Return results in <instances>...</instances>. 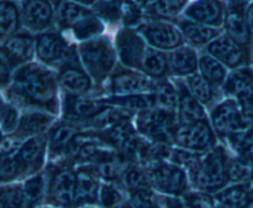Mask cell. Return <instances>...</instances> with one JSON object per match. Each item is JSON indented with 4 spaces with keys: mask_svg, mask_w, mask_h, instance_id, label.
Masks as SVG:
<instances>
[{
    "mask_svg": "<svg viewBox=\"0 0 253 208\" xmlns=\"http://www.w3.org/2000/svg\"><path fill=\"white\" fill-rule=\"evenodd\" d=\"M10 93L16 96L17 103L57 112V80L42 64L27 63L17 68Z\"/></svg>",
    "mask_w": 253,
    "mask_h": 208,
    "instance_id": "obj_1",
    "label": "cell"
},
{
    "mask_svg": "<svg viewBox=\"0 0 253 208\" xmlns=\"http://www.w3.org/2000/svg\"><path fill=\"white\" fill-rule=\"evenodd\" d=\"M78 54L83 68L98 83L105 80L115 67V48L106 36L82 42L78 47Z\"/></svg>",
    "mask_w": 253,
    "mask_h": 208,
    "instance_id": "obj_2",
    "label": "cell"
},
{
    "mask_svg": "<svg viewBox=\"0 0 253 208\" xmlns=\"http://www.w3.org/2000/svg\"><path fill=\"white\" fill-rule=\"evenodd\" d=\"M212 125L220 136L242 135L253 128V112L245 110L237 100L219 104L211 113Z\"/></svg>",
    "mask_w": 253,
    "mask_h": 208,
    "instance_id": "obj_3",
    "label": "cell"
},
{
    "mask_svg": "<svg viewBox=\"0 0 253 208\" xmlns=\"http://www.w3.org/2000/svg\"><path fill=\"white\" fill-rule=\"evenodd\" d=\"M137 130L155 143H169L174 140V135L179 127V120L175 112L152 108L141 111L137 115Z\"/></svg>",
    "mask_w": 253,
    "mask_h": 208,
    "instance_id": "obj_4",
    "label": "cell"
},
{
    "mask_svg": "<svg viewBox=\"0 0 253 208\" xmlns=\"http://www.w3.org/2000/svg\"><path fill=\"white\" fill-rule=\"evenodd\" d=\"M195 182L207 190L219 189L227 180V158L222 147L212 148L204 155H199L197 165L190 172Z\"/></svg>",
    "mask_w": 253,
    "mask_h": 208,
    "instance_id": "obj_5",
    "label": "cell"
},
{
    "mask_svg": "<svg viewBox=\"0 0 253 208\" xmlns=\"http://www.w3.org/2000/svg\"><path fill=\"white\" fill-rule=\"evenodd\" d=\"M146 43L158 51H174L184 43L179 27L162 19L143 20L135 27Z\"/></svg>",
    "mask_w": 253,
    "mask_h": 208,
    "instance_id": "obj_6",
    "label": "cell"
},
{
    "mask_svg": "<svg viewBox=\"0 0 253 208\" xmlns=\"http://www.w3.org/2000/svg\"><path fill=\"white\" fill-rule=\"evenodd\" d=\"M36 56L46 66H61L71 57L74 49L61 32L44 31L35 37Z\"/></svg>",
    "mask_w": 253,
    "mask_h": 208,
    "instance_id": "obj_7",
    "label": "cell"
},
{
    "mask_svg": "<svg viewBox=\"0 0 253 208\" xmlns=\"http://www.w3.org/2000/svg\"><path fill=\"white\" fill-rule=\"evenodd\" d=\"M115 48L121 64L125 68L140 70L147 43L133 27H123L116 34Z\"/></svg>",
    "mask_w": 253,
    "mask_h": 208,
    "instance_id": "obj_8",
    "label": "cell"
},
{
    "mask_svg": "<svg viewBox=\"0 0 253 208\" xmlns=\"http://www.w3.org/2000/svg\"><path fill=\"white\" fill-rule=\"evenodd\" d=\"M174 142L187 150L205 152L214 148L216 138L207 120L189 125H179L174 135Z\"/></svg>",
    "mask_w": 253,
    "mask_h": 208,
    "instance_id": "obj_9",
    "label": "cell"
},
{
    "mask_svg": "<svg viewBox=\"0 0 253 208\" xmlns=\"http://www.w3.org/2000/svg\"><path fill=\"white\" fill-rule=\"evenodd\" d=\"M58 81L67 93L76 96L86 93L91 88L90 76L82 66L78 48L74 49L71 57L59 66Z\"/></svg>",
    "mask_w": 253,
    "mask_h": 208,
    "instance_id": "obj_10",
    "label": "cell"
},
{
    "mask_svg": "<svg viewBox=\"0 0 253 208\" xmlns=\"http://www.w3.org/2000/svg\"><path fill=\"white\" fill-rule=\"evenodd\" d=\"M110 90L115 95H135L153 93L156 84L146 74L128 68H118L109 80Z\"/></svg>",
    "mask_w": 253,
    "mask_h": 208,
    "instance_id": "obj_11",
    "label": "cell"
},
{
    "mask_svg": "<svg viewBox=\"0 0 253 208\" xmlns=\"http://www.w3.org/2000/svg\"><path fill=\"white\" fill-rule=\"evenodd\" d=\"M1 59H4L11 69L30 63V61L36 53L35 38L27 31L17 32L11 37L2 41Z\"/></svg>",
    "mask_w": 253,
    "mask_h": 208,
    "instance_id": "obj_12",
    "label": "cell"
},
{
    "mask_svg": "<svg viewBox=\"0 0 253 208\" xmlns=\"http://www.w3.org/2000/svg\"><path fill=\"white\" fill-rule=\"evenodd\" d=\"M21 19L27 31L42 34L52 27L56 12L51 0H25L21 5Z\"/></svg>",
    "mask_w": 253,
    "mask_h": 208,
    "instance_id": "obj_13",
    "label": "cell"
},
{
    "mask_svg": "<svg viewBox=\"0 0 253 208\" xmlns=\"http://www.w3.org/2000/svg\"><path fill=\"white\" fill-rule=\"evenodd\" d=\"M226 10V0H194L185 6L183 15L188 20L219 29L224 26Z\"/></svg>",
    "mask_w": 253,
    "mask_h": 208,
    "instance_id": "obj_14",
    "label": "cell"
},
{
    "mask_svg": "<svg viewBox=\"0 0 253 208\" xmlns=\"http://www.w3.org/2000/svg\"><path fill=\"white\" fill-rule=\"evenodd\" d=\"M151 184L166 194L179 195L187 190V179L178 165L156 162L148 172Z\"/></svg>",
    "mask_w": 253,
    "mask_h": 208,
    "instance_id": "obj_15",
    "label": "cell"
},
{
    "mask_svg": "<svg viewBox=\"0 0 253 208\" xmlns=\"http://www.w3.org/2000/svg\"><path fill=\"white\" fill-rule=\"evenodd\" d=\"M225 32L240 46L249 49L252 41V34L250 31L246 19V1L242 0H229L224 21Z\"/></svg>",
    "mask_w": 253,
    "mask_h": 208,
    "instance_id": "obj_16",
    "label": "cell"
},
{
    "mask_svg": "<svg viewBox=\"0 0 253 208\" xmlns=\"http://www.w3.org/2000/svg\"><path fill=\"white\" fill-rule=\"evenodd\" d=\"M208 54L231 69H239L249 62L247 48L240 46L226 34L221 35L207 46Z\"/></svg>",
    "mask_w": 253,
    "mask_h": 208,
    "instance_id": "obj_17",
    "label": "cell"
},
{
    "mask_svg": "<svg viewBox=\"0 0 253 208\" xmlns=\"http://www.w3.org/2000/svg\"><path fill=\"white\" fill-rule=\"evenodd\" d=\"M44 147H46V138L43 136H35L22 143L14 157L19 167V172L25 173L39 169V167H41Z\"/></svg>",
    "mask_w": 253,
    "mask_h": 208,
    "instance_id": "obj_18",
    "label": "cell"
},
{
    "mask_svg": "<svg viewBox=\"0 0 253 208\" xmlns=\"http://www.w3.org/2000/svg\"><path fill=\"white\" fill-rule=\"evenodd\" d=\"M63 110L66 117L88 120V118L101 116L110 108L100 100H90V99H84L81 96L68 95L64 99Z\"/></svg>",
    "mask_w": 253,
    "mask_h": 208,
    "instance_id": "obj_19",
    "label": "cell"
},
{
    "mask_svg": "<svg viewBox=\"0 0 253 208\" xmlns=\"http://www.w3.org/2000/svg\"><path fill=\"white\" fill-rule=\"evenodd\" d=\"M177 26L179 27L185 41L194 47L208 46L214 39L221 36L220 29L207 26V25L192 21V20H188L185 17L177 20Z\"/></svg>",
    "mask_w": 253,
    "mask_h": 208,
    "instance_id": "obj_20",
    "label": "cell"
},
{
    "mask_svg": "<svg viewBox=\"0 0 253 208\" xmlns=\"http://www.w3.org/2000/svg\"><path fill=\"white\" fill-rule=\"evenodd\" d=\"M77 177L72 172L61 169L54 173L49 184V194L58 205L69 206L76 201Z\"/></svg>",
    "mask_w": 253,
    "mask_h": 208,
    "instance_id": "obj_21",
    "label": "cell"
},
{
    "mask_svg": "<svg viewBox=\"0 0 253 208\" xmlns=\"http://www.w3.org/2000/svg\"><path fill=\"white\" fill-rule=\"evenodd\" d=\"M169 70L178 76H189L199 69V58L192 47L182 46L168 53Z\"/></svg>",
    "mask_w": 253,
    "mask_h": 208,
    "instance_id": "obj_22",
    "label": "cell"
},
{
    "mask_svg": "<svg viewBox=\"0 0 253 208\" xmlns=\"http://www.w3.org/2000/svg\"><path fill=\"white\" fill-rule=\"evenodd\" d=\"M179 105H178V120L179 125H189L198 121L207 120L205 111L199 101L189 93L185 84L178 83Z\"/></svg>",
    "mask_w": 253,
    "mask_h": 208,
    "instance_id": "obj_23",
    "label": "cell"
},
{
    "mask_svg": "<svg viewBox=\"0 0 253 208\" xmlns=\"http://www.w3.org/2000/svg\"><path fill=\"white\" fill-rule=\"evenodd\" d=\"M94 15L93 10L71 0H59L56 9V21L61 30H71L85 17Z\"/></svg>",
    "mask_w": 253,
    "mask_h": 208,
    "instance_id": "obj_24",
    "label": "cell"
},
{
    "mask_svg": "<svg viewBox=\"0 0 253 208\" xmlns=\"http://www.w3.org/2000/svg\"><path fill=\"white\" fill-rule=\"evenodd\" d=\"M22 25L21 9L14 0H1L0 2V35L1 41L17 34Z\"/></svg>",
    "mask_w": 253,
    "mask_h": 208,
    "instance_id": "obj_25",
    "label": "cell"
},
{
    "mask_svg": "<svg viewBox=\"0 0 253 208\" xmlns=\"http://www.w3.org/2000/svg\"><path fill=\"white\" fill-rule=\"evenodd\" d=\"M100 101L105 105L120 106V107L128 108V110L146 111L157 108V99L155 93L150 94H135V95H115L111 98L100 99Z\"/></svg>",
    "mask_w": 253,
    "mask_h": 208,
    "instance_id": "obj_26",
    "label": "cell"
},
{
    "mask_svg": "<svg viewBox=\"0 0 253 208\" xmlns=\"http://www.w3.org/2000/svg\"><path fill=\"white\" fill-rule=\"evenodd\" d=\"M51 123L52 116L40 112V111H29L20 117L16 136H19L21 139L24 137H30V136H32V137L40 136V133L48 128Z\"/></svg>",
    "mask_w": 253,
    "mask_h": 208,
    "instance_id": "obj_27",
    "label": "cell"
},
{
    "mask_svg": "<svg viewBox=\"0 0 253 208\" xmlns=\"http://www.w3.org/2000/svg\"><path fill=\"white\" fill-rule=\"evenodd\" d=\"M140 71L150 78L160 79L166 76L169 71L168 54L152 48V47H148L145 57H143Z\"/></svg>",
    "mask_w": 253,
    "mask_h": 208,
    "instance_id": "obj_28",
    "label": "cell"
},
{
    "mask_svg": "<svg viewBox=\"0 0 253 208\" xmlns=\"http://www.w3.org/2000/svg\"><path fill=\"white\" fill-rule=\"evenodd\" d=\"M253 201L251 191L246 185L231 187L216 196V208H247Z\"/></svg>",
    "mask_w": 253,
    "mask_h": 208,
    "instance_id": "obj_29",
    "label": "cell"
},
{
    "mask_svg": "<svg viewBox=\"0 0 253 208\" xmlns=\"http://www.w3.org/2000/svg\"><path fill=\"white\" fill-rule=\"evenodd\" d=\"M253 85V70L249 67H241L229 74L224 83V91L229 96L239 98Z\"/></svg>",
    "mask_w": 253,
    "mask_h": 208,
    "instance_id": "obj_30",
    "label": "cell"
},
{
    "mask_svg": "<svg viewBox=\"0 0 253 208\" xmlns=\"http://www.w3.org/2000/svg\"><path fill=\"white\" fill-rule=\"evenodd\" d=\"M77 136V128L69 123H61L51 130L48 137L49 152L53 155H59L68 150L69 144Z\"/></svg>",
    "mask_w": 253,
    "mask_h": 208,
    "instance_id": "obj_31",
    "label": "cell"
},
{
    "mask_svg": "<svg viewBox=\"0 0 253 208\" xmlns=\"http://www.w3.org/2000/svg\"><path fill=\"white\" fill-rule=\"evenodd\" d=\"M76 201L77 202H94L98 197L99 187L93 173L88 168H83L77 174Z\"/></svg>",
    "mask_w": 253,
    "mask_h": 208,
    "instance_id": "obj_32",
    "label": "cell"
},
{
    "mask_svg": "<svg viewBox=\"0 0 253 208\" xmlns=\"http://www.w3.org/2000/svg\"><path fill=\"white\" fill-rule=\"evenodd\" d=\"M199 70L200 75L214 86L224 85L227 78L226 67L208 53L199 57Z\"/></svg>",
    "mask_w": 253,
    "mask_h": 208,
    "instance_id": "obj_33",
    "label": "cell"
},
{
    "mask_svg": "<svg viewBox=\"0 0 253 208\" xmlns=\"http://www.w3.org/2000/svg\"><path fill=\"white\" fill-rule=\"evenodd\" d=\"M185 86L189 93L199 101L200 104H210L216 98V89L210 81L203 78L200 74H193L185 79Z\"/></svg>",
    "mask_w": 253,
    "mask_h": 208,
    "instance_id": "obj_34",
    "label": "cell"
},
{
    "mask_svg": "<svg viewBox=\"0 0 253 208\" xmlns=\"http://www.w3.org/2000/svg\"><path fill=\"white\" fill-rule=\"evenodd\" d=\"M74 38L78 41L85 42L89 39L100 37L104 32V24L95 14L91 16L85 17L84 20L79 21L71 29Z\"/></svg>",
    "mask_w": 253,
    "mask_h": 208,
    "instance_id": "obj_35",
    "label": "cell"
},
{
    "mask_svg": "<svg viewBox=\"0 0 253 208\" xmlns=\"http://www.w3.org/2000/svg\"><path fill=\"white\" fill-rule=\"evenodd\" d=\"M156 99H157V108H163V110L175 112L179 105V94L178 89L173 86L168 81H160L155 86Z\"/></svg>",
    "mask_w": 253,
    "mask_h": 208,
    "instance_id": "obj_36",
    "label": "cell"
},
{
    "mask_svg": "<svg viewBox=\"0 0 253 208\" xmlns=\"http://www.w3.org/2000/svg\"><path fill=\"white\" fill-rule=\"evenodd\" d=\"M227 175L232 181H253V163L244 158H234L227 160Z\"/></svg>",
    "mask_w": 253,
    "mask_h": 208,
    "instance_id": "obj_37",
    "label": "cell"
},
{
    "mask_svg": "<svg viewBox=\"0 0 253 208\" xmlns=\"http://www.w3.org/2000/svg\"><path fill=\"white\" fill-rule=\"evenodd\" d=\"M94 14L101 20L109 24H116L121 21V6L116 2L108 1V0H98L93 5Z\"/></svg>",
    "mask_w": 253,
    "mask_h": 208,
    "instance_id": "obj_38",
    "label": "cell"
},
{
    "mask_svg": "<svg viewBox=\"0 0 253 208\" xmlns=\"http://www.w3.org/2000/svg\"><path fill=\"white\" fill-rule=\"evenodd\" d=\"M120 6L121 21H123L124 27H136L145 20L142 9L133 0H124Z\"/></svg>",
    "mask_w": 253,
    "mask_h": 208,
    "instance_id": "obj_39",
    "label": "cell"
},
{
    "mask_svg": "<svg viewBox=\"0 0 253 208\" xmlns=\"http://www.w3.org/2000/svg\"><path fill=\"white\" fill-rule=\"evenodd\" d=\"M227 138H229V142L237 150L240 157L253 163V128L246 133L231 136Z\"/></svg>",
    "mask_w": 253,
    "mask_h": 208,
    "instance_id": "obj_40",
    "label": "cell"
},
{
    "mask_svg": "<svg viewBox=\"0 0 253 208\" xmlns=\"http://www.w3.org/2000/svg\"><path fill=\"white\" fill-rule=\"evenodd\" d=\"M125 182L128 189L132 192L147 191L150 186V179L143 174L142 170L138 168L131 167L125 173Z\"/></svg>",
    "mask_w": 253,
    "mask_h": 208,
    "instance_id": "obj_41",
    "label": "cell"
},
{
    "mask_svg": "<svg viewBox=\"0 0 253 208\" xmlns=\"http://www.w3.org/2000/svg\"><path fill=\"white\" fill-rule=\"evenodd\" d=\"M25 204V194L19 186L2 187L1 208H22Z\"/></svg>",
    "mask_w": 253,
    "mask_h": 208,
    "instance_id": "obj_42",
    "label": "cell"
},
{
    "mask_svg": "<svg viewBox=\"0 0 253 208\" xmlns=\"http://www.w3.org/2000/svg\"><path fill=\"white\" fill-rule=\"evenodd\" d=\"M20 123L19 112L11 104H2L1 107V130L2 133H11L17 130Z\"/></svg>",
    "mask_w": 253,
    "mask_h": 208,
    "instance_id": "obj_43",
    "label": "cell"
},
{
    "mask_svg": "<svg viewBox=\"0 0 253 208\" xmlns=\"http://www.w3.org/2000/svg\"><path fill=\"white\" fill-rule=\"evenodd\" d=\"M187 0H158L156 19H170L182 10Z\"/></svg>",
    "mask_w": 253,
    "mask_h": 208,
    "instance_id": "obj_44",
    "label": "cell"
},
{
    "mask_svg": "<svg viewBox=\"0 0 253 208\" xmlns=\"http://www.w3.org/2000/svg\"><path fill=\"white\" fill-rule=\"evenodd\" d=\"M42 177L35 176L26 181L24 187V194H25V201L29 206H34L37 201L40 200L42 194Z\"/></svg>",
    "mask_w": 253,
    "mask_h": 208,
    "instance_id": "obj_45",
    "label": "cell"
},
{
    "mask_svg": "<svg viewBox=\"0 0 253 208\" xmlns=\"http://www.w3.org/2000/svg\"><path fill=\"white\" fill-rule=\"evenodd\" d=\"M100 202L106 208H113L118 206L121 201V194L113 185H103L100 189Z\"/></svg>",
    "mask_w": 253,
    "mask_h": 208,
    "instance_id": "obj_46",
    "label": "cell"
},
{
    "mask_svg": "<svg viewBox=\"0 0 253 208\" xmlns=\"http://www.w3.org/2000/svg\"><path fill=\"white\" fill-rule=\"evenodd\" d=\"M20 175L19 167H17L16 162H15L14 158H2L1 162V177L2 181H6V180L12 179V177Z\"/></svg>",
    "mask_w": 253,
    "mask_h": 208,
    "instance_id": "obj_47",
    "label": "cell"
},
{
    "mask_svg": "<svg viewBox=\"0 0 253 208\" xmlns=\"http://www.w3.org/2000/svg\"><path fill=\"white\" fill-rule=\"evenodd\" d=\"M21 138L20 137H9V138H4L2 139V144H1V154L2 158L10 157V154L12 153H16L17 150L20 149L21 147Z\"/></svg>",
    "mask_w": 253,
    "mask_h": 208,
    "instance_id": "obj_48",
    "label": "cell"
},
{
    "mask_svg": "<svg viewBox=\"0 0 253 208\" xmlns=\"http://www.w3.org/2000/svg\"><path fill=\"white\" fill-rule=\"evenodd\" d=\"M184 208H214L211 202L202 195H193L187 197V205Z\"/></svg>",
    "mask_w": 253,
    "mask_h": 208,
    "instance_id": "obj_49",
    "label": "cell"
},
{
    "mask_svg": "<svg viewBox=\"0 0 253 208\" xmlns=\"http://www.w3.org/2000/svg\"><path fill=\"white\" fill-rule=\"evenodd\" d=\"M240 105L245 108V110L253 112V85L249 90H246L245 93H242L241 95L237 98Z\"/></svg>",
    "mask_w": 253,
    "mask_h": 208,
    "instance_id": "obj_50",
    "label": "cell"
},
{
    "mask_svg": "<svg viewBox=\"0 0 253 208\" xmlns=\"http://www.w3.org/2000/svg\"><path fill=\"white\" fill-rule=\"evenodd\" d=\"M10 71L11 68L7 66L6 62L4 59H1V67H0V76H1V85L6 86V84L10 81Z\"/></svg>",
    "mask_w": 253,
    "mask_h": 208,
    "instance_id": "obj_51",
    "label": "cell"
},
{
    "mask_svg": "<svg viewBox=\"0 0 253 208\" xmlns=\"http://www.w3.org/2000/svg\"><path fill=\"white\" fill-rule=\"evenodd\" d=\"M246 19L250 27V31H251L253 37V1L246 7Z\"/></svg>",
    "mask_w": 253,
    "mask_h": 208,
    "instance_id": "obj_52",
    "label": "cell"
},
{
    "mask_svg": "<svg viewBox=\"0 0 253 208\" xmlns=\"http://www.w3.org/2000/svg\"><path fill=\"white\" fill-rule=\"evenodd\" d=\"M71 1H74V2H77V4L83 5V6L88 7V6H93V5L95 4L98 0H71Z\"/></svg>",
    "mask_w": 253,
    "mask_h": 208,
    "instance_id": "obj_53",
    "label": "cell"
},
{
    "mask_svg": "<svg viewBox=\"0 0 253 208\" xmlns=\"http://www.w3.org/2000/svg\"><path fill=\"white\" fill-rule=\"evenodd\" d=\"M108 1H113V2H116V4H121L124 0H108Z\"/></svg>",
    "mask_w": 253,
    "mask_h": 208,
    "instance_id": "obj_54",
    "label": "cell"
},
{
    "mask_svg": "<svg viewBox=\"0 0 253 208\" xmlns=\"http://www.w3.org/2000/svg\"><path fill=\"white\" fill-rule=\"evenodd\" d=\"M242 1H247V0H242Z\"/></svg>",
    "mask_w": 253,
    "mask_h": 208,
    "instance_id": "obj_55",
    "label": "cell"
},
{
    "mask_svg": "<svg viewBox=\"0 0 253 208\" xmlns=\"http://www.w3.org/2000/svg\"><path fill=\"white\" fill-rule=\"evenodd\" d=\"M125 208H132V207H125Z\"/></svg>",
    "mask_w": 253,
    "mask_h": 208,
    "instance_id": "obj_56",
    "label": "cell"
},
{
    "mask_svg": "<svg viewBox=\"0 0 253 208\" xmlns=\"http://www.w3.org/2000/svg\"><path fill=\"white\" fill-rule=\"evenodd\" d=\"M252 208H253V206H252Z\"/></svg>",
    "mask_w": 253,
    "mask_h": 208,
    "instance_id": "obj_57",
    "label": "cell"
},
{
    "mask_svg": "<svg viewBox=\"0 0 253 208\" xmlns=\"http://www.w3.org/2000/svg\"><path fill=\"white\" fill-rule=\"evenodd\" d=\"M24 1H25V0H24Z\"/></svg>",
    "mask_w": 253,
    "mask_h": 208,
    "instance_id": "obj_58",
    "label": "cell"
},
{
    "mask_svg": "<svg viewBox=\"0 0 253 208\" xmlns=\"http://www.w3.org/2000/svg\"><path fill=\"white\" fill-rule=\"evenodd\" d=\"M187 1H188V0H187Z\"/></svg>",
    "mask_w": 253,
    "mask_h": 208,
    "instance_id": "obj_59",
    "label": "cell"
}]
</instances>
